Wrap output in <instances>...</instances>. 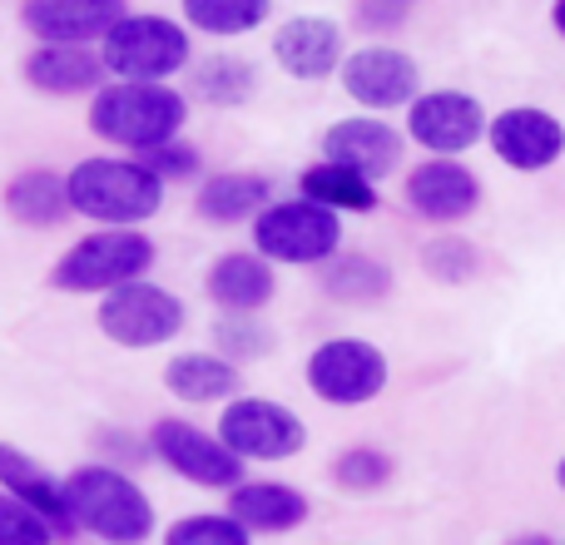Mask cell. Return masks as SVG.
<instances>
[{
    "label": "cell",
    "instance_id": "obj_1",
    "mask_svg": "<svg viewBox=\"0 0 565 545\" xmlns=\"http://www.w3.org/2000/svg\"><path fill=\"white\" fill-rule=\"evenodd\" d=\"M70 214L95 228H145L164 214L169 184L139 154H89L65 169Z\"/></svg>",
    "mask_w": 565,
    "mask_h": 545
},
{
    "label": "cell",
    "instance_id": "obj_2",
    "mask_svg": "<svg viewBox=\"0 0 565 545\" xmlns=\"http://www.w3.org/2000/svg\"><path fill=\"white\" fill-rule=\"evenodd\" d=\"M189 95L179 85H149V79H109L95 99H85V129L109 149L125 154H145L154 145L184 135Z\"/></svg>",
    "mask_w": 565,
    "mask_h": 545
},
{
    "label": "cell",
    "instance_id": "obj_3",
    "mask_svg": "<svg viewBox=\"0 0 565 545\" xmlns=\"http://www.w3.org/2000/svg\"><path fill=\"white\" fill-rule=\"evenodd\" d=\"M65 511L75 536H95L99 545H145L159 531L154 496L109 461H85L65 477Z\"/></svg>",
    "mask_w": 565,
    "mask_h": 545
},
{
    "label": "cell",
    "instance_id": "obj_4",
    "mask_svg": "<svg viewBox=\"0 0 565 545\" xmlns=\"http://www.w3.org/2000/svg\"><path fill=\"white\" fill-rule=\"evenodd\" d=\"M159 264V244L145 228H89L50 264V288L65 298H105L125 282L149 278Z\"/></svg>",
    "mask_w": 565,
    "mask_h": 545
},
{
    "label": "cell",
    "instance_id": "obj_5",
    "mask_svg": "<svg viewBox=\"0 0 565 545\" xmlns=\"http://www.w3.org/2000/svg\"><path fill=\"white\" fill-rule=\"evenodd\" d=\"M109 79H149V85H174L194 65V30L179 15L159 10H125L119 25L99 40Z\"/></svg>",
    "mask_w": 565,
    "mask_h": 545
},
{
    "label": "cell",
    "instance_id": "obj_6",
    "mask_svg": "<svg viewBox=\"0 0 565 545\" xmlns=\"http://www.w3.org/2000/svg\"><path fill=\"white\" fill-rule=\"evenodd\" d=\"M248 248L264 254L274 268H322L342 254V218L302 194L274 199L248 224Z\"/></svg>",
    "mask_w": 565,
    "mask_h": 545
},
{
    "label": "cell",
    "instance_id": "obj_7",
    "mask_svg": "<svg viewBox=\"0 0 565 545\" xmlns=\"http://www.w3.org/2000/svg\"><path fill=\"white\" fill-rule=\"evenodd\" d=\"M95 328L119 352H154L169 348L189 328V302L159 278H139L105 292L95 308Z\"/></svg>",
    "mask_w": 565,
    "mask_h": 545
},
{
    "label": "cell",
    "instance_id": "obj_8",
    "mask_svg": "<svg viewBox=\"0 0 565 545\" xmlns=\"http://www.w3.org/2000/svg\"><path fill=\"white\" fill-rule=\"evenodd\" d=\"M149 461L179 477L194 491H234L238 481H248V461H238L224 447L214 427H199L194 417H154L149 421Z\"/></svg>",
    "mask_w": 565,
    "mask_h": 545
},
{
    "label": "cell",
    "instance_id": "obj_9",
    "mask_svg": "<svg viewBox=\"0 0 565 545\" xmlns=\"http://www.w3.org/2000/svg\"><path fill=\"white\" fill-rule=\"evenodd\" d=\"M302 382L322 407H367L387 392L392 362L372 338H322L302 362Z\"/></svg>",
    "mask_w": 565,
    "mask_h": 545
},
{
    "label": "cell",
    "instance_id": "obj_10",
    "mask_svg": "<svg viewBox=\"0 0 565 545\" xmlns=\"http://www.w3.org/2000/svg\"><path fill=\"white\" fill-rule=\"evenodd\" d=\"M214 431L238 461H292L308 447V421L278 397H234L218 407Z\"/></svg>",
    "mask_w": 565,
    "mask_h": 545
},
{
    "label": "cell",
    "instance_id": "obj_11",
    "mask_svg": "<svg viewBox=\"0 0 565 545\" xmlns=\"http://www.w3.org/2000/svg\"><path fill=\"white\" fill-rule=\"evenodd\" d=\"M487 105L467 89H422L407 109H402V135L407 145L427 149L431 159H461L467 149H477L487 139Z\"/></svg>",
    "mask_w": 565,
    "mask_h": 545
},
{
    "label": "cell",
    "instance_id": "obj_12",
    "mask_svg": "<svg viewBox=\"0 0 565 545\" xmlns=\"http://www.w3.org/2000/svg\"><path fill=\"white\" fill-rule=\"evenodd\" d=\"M338 85L358 109L387 115V109H407L422 95V65L402 45L367 40V45L348 50V60L338 70Z\"/></svg>",
    "mask_w": 565,
    "mask_h": 545
},
{
    "label": "cell",
    "instance_id": "obj_13",
    "mask_svg": "<svg viewBox=\"0 0 565 545\" xmlns=\"http://www.w3.org/2000/svg\"><path fill=\"white\" fill-rule=\"evenodd\" d=\"M402 204L437 228L467 224L481 209V174L467 159H417L402 179Z\"/></svg>",
    "mask_w": 565,
    "mask_h": 545
},
{
    "label": "cell",
    "instance_id": "obj_14",
    "mask_svg": "<svg viewBox=\"0 0 565 545\" xmlns=\"http://www.w3.org/2000/svg\"><path fill=\"white\" fill-rule=\"evenodd\" d=\"M268 55H274V65L288 79H298V85H322V79H332L342 70V60H348V30L332 15L302 10V15H288L282 25H274Z\"/></svg>",
    "mask_w": 565,
    "mask_h": 545
},
{
    "label": "cell",
    "instance_id": "obj_15",
    "mask_svg": "<svg viewBox=\"0 0 565 545\" xmlns=\"http://www.w3.org/2000/svg\"><path fill=\"white\" fill-rule=\"evenodd\" d=\"M318 149H322L318 159H332V164L382 184V179H392L402 169L407 135H402L387 115H348V119H332V125L322 129Z\"/></svg>",
    "mask_w": 565,
    "mask_h": 545
},
{
    "label": "cell",
    "instance_id": "obj_16",
    "mask_svg": "<svg viewBox=\"0 0 565 545\" xmlns=\"http://www.w3.org/2000/svg\"><path fill=\"white\" fill-rule=\"evenodd\" d=\"M487 145L516 174H546L551 164L565 159V125L551 109L536 105H511L501 115H491L487 125Z\"/></svg>",
    "mask_w": 565,
    "mask_h": 545
},
{
    "label": "cell",
    "instance_id": "obj_17",
    "mask_svg": "<svg viewBox=\"0 0 565 545\" xmlns=\"http://www.w3.org/2000/svg\"><path fill=\"white\" fill-rule=\"evenodd\" d=\"M125 10V0H20V30L35 45H99Z\"/></svg>",
    "mask_w": 565,
    "mask_h": 545
},
{
    "label": "cell",
    "instance_id": "obj_18",
    "mask_svg": "<svg viewBox=\"0 0 565 545\" xmlns=\"http://www.w3.org/2000/svg\"><path fill=\"white\" fill-rule=\"evenodd\" d=\"M20 79L45 99H95L109 85L99 45H30Z\"/></svg>",
    "mask_w": 565,
    "mask_h": 545
},
{
    "label": "cell",
    "instance_id": "obj_19",
    "mask_svg": "<svg viewBox=\"0 0 565 545\" xmlns=\"http://www.w3.org/2000/svg\"><path fill=\"white\" fill-rule=\"evenodd\" d=\"M204 298L218 312L234 318H258L264 308H274L278 298V268L254 248H224L218 258H209L204 268Z\"/></svg>",
    "mask_w": 565,
    "mask_h": 545
},
{
    "label": "cell",
    "instance_id": "obj_20",
    "mask_svg": "<svg viewBox=\"0 0 565 545\" xmlns=\"http://www.w3.org/2000/svg\"><path fill=\"white\" fill-rule=\"evenodd\" d=\"M224 511L248 531V536H292L298 526H308L312 501H308V491H298L292 481L248 477L228 491Z\"/></svg>",
    "mask_w": 565,
    "mask_h": 545
},
{
    "label": "cell",
    "instance_id": "obj_21",
    "mask_svg": "<svg viewBox=\"0 0 565 545\" xmlns=\"http://www.w3.org/2000/svg\"><path fill=\"white\" fill-rule=\"evenodd\" d=\"M274 204V179L258 169H214L194 184V218L209 228H244Z\"/></svg>",
    "mask_w": 565,
    "mask_h": 545
},
{
    "label": "cell",
    "instance_id": "obj_22",
    "mask_svg": "<svg viewBox=\"0 0 565 545\" xmlns=\"http://www.w3.org/2000/svg\"><path fill=\"white\" fill-rule=\"evenodd\" d=\"M164 392L179 407H224V402L244 397V367L218 357L214 348H184L164 362Z\"/></svg>",
    "mask_w": 565,
    "mask_h": 545
},
{
    "label": "cell",
    "instance_id": "obj_23",
    "mask_svg": "<svg viewBox=\"0 0 565 545\" xmlns=\"http://www.w3.org/2000/svg\"><path fill=\"white\" fill-rule=\"evenodd\" d=\"M0 491H10V496L25 501L35 516H45L60 541L75 536V521H70V511H65V477H55L45 461L30 457L15 441H0Z\"/></svg>",
    "mask_w": 565,
    "mask_h": 545
},
{
    "label": "cell",
    "instance_id": "obj_24",
    "mask_svg": "<svg viewBox=\"0 0 565 545\" xmlns=\"http://www.w3.org/2000/svg\"><path fill=\"white\" fill-rule=\"evenodd\" d=\"M0 204H6L10 224L20 228H35V234H45V228H60L70 224V184L60 169L50 164H35V169H20L15 179H10L6 189H0Z\"/></svg>",
    "mask_w": 565,
    "mask_h": 545
},
{
    "label": "cell",
    "instance_id": "obj_25",
    "mask_svg": "<svg viewBox=\"0 0 565 545\" xmlns=\"http://www.w3.org/2000/svg\"><path fill=\"white\" fill-rule=\"evenodd\" d=\"M189 105L199 109H244L258 99V65L234 50H214L189 65Z\"/></svg>",
    "mask_w": 565,
    "mask_h": 545
},
{
    "label": "cell",
    "instance_id": "obj_26",
    "mask_svg": "<svg viewBox=\"0 0 565 545\" xmlns=\"http://www.w3.org/2000/svg\"><path fill=\"white\" fill-rule=\"evenodd\" d=\"M298 194L312 199V204L332 209V214H377L382 209V189L372 179L352 174V169L332 164V159H312L308 169L298 174Z\"/></svg>",
    "mask_w": 565,
    "mask_h": 545
},
{
    "label": "cell",
    "instance_id": "obj_27",
    "mask_svg": "<svg viewBox=\"0 0 565 545\" xmlns=\"http://www.w3.org/2000/svg\"><path fill=\"white\" fill-rule=\"evenodd\" d=\"M318 282L332 302H348V308H372V302L392 298V288H397V278H392V268L382 258L348 254V248L318 268Z\"/></svg>",
    "mask_w": 565,
    "mask_h": 545
},
{
    "label": "cell",
    "instance_id": "obj_28",
    "mask_svg": "<svg viewBox=\"0 0 565 545\" xmlns=\"http://www.w3.org/2000/svg\"><path fill=\"white\" fill-rule=\"evenodd\" d=\"M179 20L209 40H244L274 20V0H179Z\"/></svg>",
    "mask_w": 565,
    "mask_h": 545
},
{
    "label": "cell",
    "instance_id": "obj_29",
    "mask_svg": "<svg viewBox=\"0 0 565 545\" xmlns=\"http://www.w3.org/2000/svg\"><path fill=\"white\" fill-rule=\"evenodd\" d=\"M209 348H214L218 357L248 367V362H264L268 352L278 348V332L264 322V312H258V318H234V312H218L214 328H209Z\"/></svg>",
    "mask_w": 565,
    "mask_h": 545
},
{
    "label": "cell",
    "instance_id": "obj_30",
    "mask_svg": "<svg viewBox=\"0 0 565 545\" xmlns=\"http://www.w3.org/2000/svg\"><path fill=\"white\" fill-rule=\"evenodd\" d=\"M481 268H487L481 248L471 244L467 234H457V228H447V234H437V238L422 244V272H427L431 282H451V288H461V282L481 278Z\"/></svg>",
    "mask_w": 565,
    "mask_h": 545
},
{
    "label": "cell",
    "instance_id": "obj_31",
    "mask_svg": "<svg viewBox=\"0 0 565 545\" xmlns=\"http://www.w3.org/2000/svg\"><path fill=\"white\" fill-rule=\"evenodd\" d=\"M328 477H332V487L348 491V496H372V491H382L397 477V461L382 447H342L338 457H332Z\"/></svg>",
    "mask_w": 565,
    "mask_h": 545
},
{
    "label": "cell",
    "instance_id": "obj_32",
    "mask_svg": "<svg viewBox=\"0 0 565 545\" xmlns=\"http://www.w3.org/2000/svg\"><path fill=\"white\" fill-rule=\"evenodd\" d=\"M159 545H254V536L228 511H189L159 531Z\"/></svg>",
    "mask_w": 565,
    "mask_h": 545
},
{
    "label": "cell",
    "instance_id": "obj_33",
    "mask_svg": "<svg viewBox=\"0 0 565 545\" xmlns=\"http://www.w3.org/2000/svg\"><path fill=\"white\" fill-rule=\"evenodd\" d=\"M139 159H145V164L154 169V174L164 179L169 189H174V184H199V179L209 174V164H204V149H199L194 139H184V135H179V139H169V145L145 149V154H139Z\"/></svg>",
    "mask_w": 565,
    "mask_h": 545
},
{
    "label": "cell",
    "instance_id": "obj_34",
    "mask_svg": "<svg viewBox=\"0 0 565 545\" xmlns=\"http://www.w3.org/2000/svg\"><path fill=\"white\" fill-rule=\"evenodd\" d=\"M0 545H60L55 526L45 516L15 501L10 491H0Z\"/></svg>",
    "mask_w": 565,
    "mask_h": 545
},
{
    "label": "cell",
    "instance_id": "obj_35",
    "mask_svg": "<svg viewBox=\"0 0 565 545\" xmlns=\"http://www.w3.org/2000/svg\"><path fill=\"white\" fill-rule=\"evenodd\" d=\"M95 447H99L95 461H109V467H119V471H135L149 461V437H135V431H125V427H99Z\"/></svg>",
    "mask_w": 565,
    "mask_h": 545
},
{
    "label": "cell",
    "instance_id": "obj_36",
    "mask_svg": "<svg viewBox=\"0 0 565 545\" xmlns=\"http://www.w3.org/2000/svg\"><path fill=\"white\" fill-rule=\"evenodd\" d=\"M352 20H358L367 35H397L402 20H407V6H392V0H358Z\"/></svg>",
    "mask_w": 565,
    "mask_h": 545
},
{
    "label": "cell",
    "instance_id": "obj_37",
    "mask_svg": "<svg viewBox=\"0 0 565 545\" xmlns=\"http://www.w3.org/2000/svg\"><path fill=\"white\" fill-rule=\"evenodd\" d=\"M507 545H565L556 536H546V531H521V536H511Z\"/></svg>",
    "mask_w": 565,
    "mask_h": 545
},
{
    "label": "cell",
    "instance_id": "obj_38",
    "mask_svg": "<svg viewBox=\"0 0 565 545\" xmlns=\"http://www.w3.org/2000/svg\"><path fill=\"white\" fill-rule=\"evenodd\" d=\"M551 30L565 40V0H551Z\"/></svg>",
    "mask_w": 565,
    "mask_h": 545
},
{
    "label": "cell",
    "instance_id": "obj_39",
    "mask_svg": "<svg viewBox=\"0 0 565 545\" xmlns=\"http://www.w3.org/2000/svg\"><path fill=\"white\" fill-rule=\"evenodd\" d=\"M556 487H561V491H565V457H561V461H556Z\"/></svg>",
    "mask_w": 565,
    "mask_h": 545
},
{
    "label": "cell",
    "instance_id": "obj_40",
    "mask_svg": "<svg viewBox=\"0 0 565 545\" xmlns=\"http://www.w3.org/2000/svg\"><path fill=\"white\" fill-rule=\"evenodd\" d=\"M392 6H422V0H392Z\"/></svg>",
    "mask_w": 565,
    "mask_h": 545
}]
</instances>
